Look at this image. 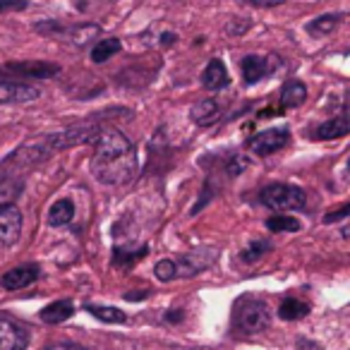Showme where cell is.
I'll list each match as a JSON object with an SVG mask.
<instances>
[{
    "label": "cell",
    "instance_id": "cell-1",
    "mask_svg": "<svg viewBox=\"0 0 350 350\" xmlns=\"http://www.w3.org/2000/svg\"><path fill=\"white\" fill-rule=\"evenodd\" d=\"M92 175L103 185H127L137 175L139 161L132 142L118 130H103L89 161Z\"/></svg>",
    "mask_w": 350,
    "mask_h": 350
},
{
    "label": "cell",
    "instance_id": "cell-2",
    "mask_svg": "<svg viewBox=\"0 0 350 350\" xmlns=\"http://www.w3.org/2000/svg\"><path fill=\"white\" fill-rule=\"evenodd\" d=\"M271 324V310L264 300L243 295L233 305V326L240 334H259Z\"/></svg>",
    "mask_w": 350,
    "mask_h": 350
},
{
    "label": "cell",
    "instance_id": "cell-3",
    "mask_svg": "<svg viewBox=\"0 0 350 350\" xmlns=\"http://www.w3.org/2000/svg\"><path fill=\"white\" fill-rule=\"evenodd\" d=\"M264 206L269 209H278V211H286V209H302L307 204V195L305 190L295 185H269L262 190L259 195Z\"/></svg>",
    "mask_w": 350,
    "mask_h": 350
},
{
    "label": "cell",
    "instance_id": "cell-4",
    "mask_svg": "<svg viewBox=\"0 0 350 350\" xmlns=\"http://www.w3.org/2000/svg\"><path fill=\"white\" fill-rule=\"evenodd\" d=\"M60 75V65L55 63H5L0 65V79H10V82H22L27 79H51Z\"/></svg>",
    "mask_w": 350,
    "mask_h": 350
},
{
    "label": "cell",
    "instance_id": "cell-5",
    "mask_svg": "<svg viewBox=\"0 0 350 350\" xmlns=\"http://www.w3.org/2000/svg\"><path fill=\"white\" fill-rule=\"evenodd\" d=\"M22 187H25V170L5 159L0 163V209L15 204V200L22 195Z\"/></svg>",
    "mask_w": 350,
    "mask_h": 350
},
{
    "label": "cell",
    "instance_id": "cell-6",
    "mask_svg": "<svg viewBox=\"0 0 350 350\" xmlns=\"http://www.w3.org/2000/svg\"><path fill=\"white\" fill-rule=\"evenodd\" d=\"M29 331L12 317H0V350H27Z\"/></svg>",
    "mask_w": 350,
    "mask_h": 350
},
{
    "label": "cell",
    "instance_id": "cell-7",
    "mask_svg": "<svg viewBox=\"0 0 350 350\" xmlns=\"http://www.w3.org/2000/svg\"><path fill=\"white\" fill-rule=\"evenodd\" d=\"M291 142V132L283 130V127H271V130L257 132V135L250 139V149L257 156H269L273 151L283 149V146Z\"/></svg>",
    "mask_w": 350,
    "mask_h": 350
},
{
    "label": "cell",
    "instance_id": "cell-8",
    "mask_svg": "<svg viewBox=\"0 0 350 350\" xmlns=\"http://www.w3.org/2000/svg\"><path fill=\"white\" fill-rule=\"evenodd\" d=\"M41 94L44 92H41L36 84L0 79V103H29V101H36Z\"/></svg>",
    "mask_w": 350,
    "mask_h": 350
},
{
    "label": "cell",
    "instance_id": "cell-9",
    "mask_svg": "<svg viewBox=\"0 0 350 350\" xmlns=\"http://www.w3.org/2000/svg\"><path fill=\"white\" fill-rule=\"evenodd\" d=\"M240 68H243L245 84H257L259 79H264L278 68V58L276 55H247V58H243Z\"/></svg>",
    "mask_w": 350,
    "mask_h": 350
},
{
    "label": "cell",
    "instance_id": "cell-10",
    "mask_svg": "<svg viewBox=\"0 0 350 350\" xmlns=\"http://www.w3.org/2000/svg\"><path fill=\"white\" fill-rule=\"evenodd\" d=\"M22 235V211L15 204L0 209V245L10 247Z\"/></svg>",
    "mask_w": 350,
    "mask_h": 350
},
{
    "label": "cell",
    "instance_id": "cell-11",
    "mask_svg": "<svg viewBox=\"0 0 350 350\" xmlns=\"http://www.w3.org/2000/svg\"><path fill=\"white\" fill-rule=\"evenodd\" d=\"M216 259V250L211 247H202L197 250L195 254H185L175 262V269H178V278H187V276H195V273L204 271L209 269V264Z\"/></svg>",
    "mask_w": 350,
    "mask_h": 350
},
{
    "label": "cell",
    "instance_id": "cell-12",
    "mask_svg": "<svg viewBox=\"0 0 350 350\" xmlns=\"http://www.w3.org/2000/svg\"><path fill=\"white\" fill-rule=\"evenodd\" d=\"M39 276H41V269L36 264H25V267H15L8 273H3L0 286L5 288V291H22V288L39 281Z\"/></svg>",
    "mask_w": 350,
    "mask_h": 350
},
{
    "label": "cell",
    "instance_id": "cell-13",
    "mask_svg": "<svg viewBox=\"0 0 350 350\" xmlns=\"http://www.w3.org/2000/svg\"><path fill=\"white\" fill-rule=\"evenodd\" d=\"M350 132V116L348 113H338L331 120L321 122L314 130V139H338V137H345Z\"/></svg>",
    "mask_w": 350,
    "mask_h": 350
},
{
    "label": "cell",
    "instance_id": "cell-14",
    "mask_svg": "<svg viewBox=\"0 0 350 350\" xmlns=\"http://www.w3.org/2000/svg\"><path fill=\"white\" fill-rule=\"evenodd\" d=\"M190 118L195 125L200 127H211L214 122L221 120V106L214 101V98H204V101L195 103L190 111Z\"/></svg>",
    "mask_w": 350,
    "mask_h": 350
},
{
    "label": "cell",
    "instance_id": "cell-15",
    "mask_svg": "<svg viewBox=\"0 0 350 350\" xmlns=\"http://www.w3.org/2000/svg\"><path fill=\"white\" fill-rule=\"evenodd\" d=\"M230 77H228V70H226V65L221 63L219 58L209 60V65L204 68V72H202V84H204L206 89H211V92H219V89L228 87Z\"/></svg>",
    "mask_w": 350,
    "mask_h": 350
},
{
    "label": "cell",
    "instance_id": "cell-16",
    "mask_svg": "<svg viewBox=\"0 0 350 350\" xmlns=\"http://www.w3.org/2000/svg\"><path fill=\"white\" fill-rule=\"evenodd\" d=\"M72 314H75V305L70 300H55L39 312L41 321H46V324H60V321H68Z\"/></svg>",
    "mask_w": 350,
    "mask_h": 350
},
{
    "label": "cell",
    "instance_id": "cell-17",
    "mask_svg": "<svg viewBox=\"0 0 350 350\" xmlns=\"http://www.w3.org/2000/svg\"><path fill=\"white\" fill-rule=\"evenodd\" d=\"M75 219V204L70 200H58L53 206L49 209V224L53 228H60V226H68L70 221Z\"/></svg>",
    "mask_w": 350,
    "mask_h": 350
},
{
    "label": "cell",
    "instance_id": "cell-18",
    "mask_svg": "<svg viewBox=\"0 0 350 350\" xmlns=\"http://www.w3.org/2000/svg\"><path fill=\"white\" fill-rule=\"evenodd\" d=\"M307 98V87L302 82H288L281 89V108H297Z\"/></svg>",
    "mask_w": 350,
    "mask_h": 350
},
{
    "label": "cell",
    "instance_id": "cell-19",
    "mask_svg": "<svg viewBox=\"0 0 350 350\" xmlns=\"http://www.w3.org/2000/svg\"><path fill=\"white\" fill-rule=\"evenodd\" d=\"M305 314H310V305L297 297H286V300L278 305V317L286 321H295V319H302Z\"/></svg>",
    "mask_w": 350,
    "mask_h": 350
},
{
    "label": "cell",
    "instance_id": "cell-20",
    "mask_svg": "<svg viewBox=\"0 0 350 350\" xmlns=\"http://www.w3.org/2000/svg\"><path fill=\"white\" fill-rule=\"evenodd\" d=\"M68 34H70L68 36L70 44L77 46V49H84V46L92 44V41L101 34V27H98V25H82V27H75V29H70Z\"/></svg>",
    "mask_w": 350,
    "mask_h": 350
},
{
    "label": "cell",
    "instance_id": "cell-21",
    "mask_svg": "<svg viewBox=\"0 0 350 350\" xmlns=\"http://www.w3.org/2000/svg\"><path fill=\"white\" fill-rule=\"evenodd\" d=\"M87 312L94 314L98 321H106V324H122L127 319L125 312L118 310V307H106V305H87Z\"/></svg>",
    "mask_w": 350,
    "mask_h": 350
},
{
    "label": "cell",
    "instance_id": "cell-22",
    "mask_svg": "<svg viewBox=\"0 0 350 350\" xmlns=\"http://www.w3.org/2000/svg\"><path fill=\"white\" fill-rule=\"evenodd\" d=\"M120 53V41L118 39H101L96 46L92 49V60L94 63H106L113 55Z\"/></svg>",
    "mask_w": 350,
    "mask_h": 350
},
{
    "label": "cell",
    "instance_id": "cell-23",
    "mask_svg": "<svg viewBox=\"0 0 350 350\" xmlns=\"http://www.w3.org/2000/svg\"><path fill=\"white\" fill-rule=\"evenodd\" d=\"M338 25V15H321V17H314V20L307 25V31L312 36H329L331 31L336 29Z\"/></svg>",
    "mask_w": 350,
    "mask_h": 350
},
{
    "label": "cell",
    "instance_id": "cell-24",
    "mask_svg": "<svg viewBox=\"0 0 350 350\" xmlns=\"http://www.w3.org/2000/svg\"><path fill=\"white\" fill-rule=\"evenodd\" d=\"M267 228L271 230V233H295V230H300V221L293 219V216H271V219L267 221Z\"/></svg>",
    "mask_w": 350,
    "mask_h": 350
},
{
    "label": "cell",
    "instance_id": "cell-25",
    "mask_svg": "<svg viewBox=\"0 0 350 350\" xmlns=\"http://www.w3.org/2000/svg\"><path fill=\"white\" fill-rule=\"evenodd\" d=\"M154 273H156V278H159V281H163V283L178 278V269H175L173 259H161V262L154 267Z\"/></svg>",
    "mask_w": 350,
    "mask_h": 350
},
{
    "label": "cell",
    "instance_id": "cell-26",
    "mask_svg": "<svg viewBox=\"0 0 350 350\" xmlns=\"http://www.w3.org/2000/svg\"><path fill=\"white\" fill-rule=\"evenodd\" d=\"M144 254H146V247H142L139 252H127L125 247H116V264L122 269H127V267H132L137 259L144 257Z\"/></svg>",
    "mask_w": 350,
    "mask_h": 350
},
{
    "label": "cell",
    "instance_id": "cell-27",
    "mask_svg": "<svg viewBox=\"0 0 350 350\" xmlns=\"http://www.w3.org/2000/svg\"><path fill=\"white\" fill-rule=\"evenodd\" d=\"M269 252V243H264V240H257L254 245H250L247 250L243 252V259L245 262H257L262 254H267Z\"/></svg>",
    "mask_w": 350,
    "mask_h": 350
},
{
    "label": "cell",
    "instance_id": "cell-28",
    "mask_svg": "<svg viewBox=\"0 0 350 350\" xmlns=\"http://www.w3.org/2000/svg\"><path fill=\"white\" fill-rule=\"evenodd\" d=\"M348 216H350V204H343L336 211H331V214H326L324 224H336V221H343V219H348Z\"/></svg>",
    "mask_w": 350,
    "mask_h": 350
},
{
    "label": "cell",
    "instance_id": "cell-29",
    "mask_svg": "<svg viewBox=\"0 0 350 350\" xmlns=\"http://www.w3.org/2000/svg\"><path fill=\"white\" fill-rule=\"evenodd\" d=\"M29 5L27 0H0V12H10V10H25Z\"/></svg>",
    "mask_w": 350,
    "mask_h": 350
},
{
    "label": "cell",
    "instance_id": "cell-30",
    "mask_svg": "<svg viewBox=\"0 0 350 350\" xmlns=\"http://www.w3.org/2000/svg\"><path fill=\"white\" fill-rule=\"evenodd\" d=\"M34 29L41 31V34H49V31H58V34H60V31H63V27H60L58 22H44V25L39 22V25H36Z\"/></svg>",
    "mask_w": 350,
    "mask_h": 350
},
{
    "label": "cell",
    "instance_id": "cell-31",
    "mask_svg": "<svg viewBox=\"0 0 350 350\" xmlns=\"http://www.w3.org/2000/svg\"><path fill=\"white\" fill-rule=\"evenodd\" d=\"M250 3L257 8H276V5H283L286 0H250Z\"/></svg>",
    "mask_w": 350,
    "mask_h": 350
},
{
    "label": "cell",
    "instance_id": "cell-32",
    "mask_svg": "<svg viewBox=\"0 0 350 350\" xmlns=\"http://www.w3.org/2000/svg\"><path fill=\"white\" fill-rule=\"evenodd\" d=\"M46 350H84L79 345H72V343H58V345H49Z\"/></svg>",
    "mask_w": 350,
    "mask_h": 350
},
{
    "label": "cell",
    "instance_id": "cell-33",
    "mask_svg": "<svg viewBox=\"0 0 350 350\" xmlns=\"http://www.w3.org/2000/svg\"><path fill=\"white\" fill-rule=\"evenodd\" d=\"M127 300H144L146 297V293H127Z\"/></svg>",
    "mask_w": 350,
    "mask_h": 350
},
{
    "label": "cell",
    "instance_id": "cell-34",
    "mask_svg": "<svg viewBox=\"0 0 350 350\" xmlns=\"http://www.w3.org/2000/svg\"><path fill=\"white\" fill-rule=\"evenodd\" d=\"M161 41H163L165 46H170L175 41V34H163V39H161Z\"/></svg>",
    "mask_w": 350,
    "mask_h": 350
},
{
    "label": "cell",
    "instance_id": "cell-35",
    "mask_svg": "<svg viewBox=\"0 0 350 350\" xmlns=\"http://www.w3.org/2000/svg\"><path fill=\"white\" fill-rule=\"evenodd\" d=\"M180 314H183V312H168V319H170V321H173V319H175V321H180Z\"/></svg>",
    "mask_w": 350,
    "mask_h": 350
},
{
    "label": "cell",
    "instance_id": "cell-36",
    "mask_svg": "<svg viewBox=\"0 0 350 350\" xmlns=\"http://www.w3.org/2000/svg\"><path fill=\"white\" fill-rule=\"evenodd\" d=\"M340 235H343V238H348V240H350V224H348V226H345V228H343V230H340Z\"/></svg>",
    "mask_w": 350,
    "mask_h": 350
},
{
    "label": "cell",
    "instance_id": "cell-37",
    "mask_svg": "<svg viewBox=\"0 0 350 350\" xmlns=\"http://www.w3.org/2000/svg\"><path fill=\"white\" fill-rule=\"evenodd\" d=\"M348 170H350V159H348Z\"/></svg>",
    "mask_w": 350,
    "mask_h": 350
}]
</instances>
